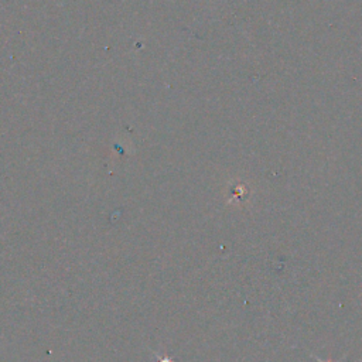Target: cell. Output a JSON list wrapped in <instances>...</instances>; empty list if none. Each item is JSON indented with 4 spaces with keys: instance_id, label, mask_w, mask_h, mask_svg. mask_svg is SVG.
<instances>
[{
    "instance_id": "cell-2",
    "label": "cell",
    "mask_w": 362,
    "mask_h": 362,
    "mask_svg": "<svg viewBox=\"0 0 362 362\" xmlns=\"http://www.w3.org/2000/svg\"><path fill=\"white\" fill-rule=\"evenodd\" d=\"M315 359L318 362H330V361H323V359H320V358H317V356H315Z\"/></svg>"
},
{
    "instance_id": "cell-1",
    "label": "cell",
    "mask_w": 362,
    "mask_h": 362,
    "mask_svg": "<svg viewBox=\"0 0 362 362\" xmlns=\"http://www.w3.org/2000/svg\"><path fill=\"white\" fill-rule=\"evenodd\" d=\"M153 355L157 358V362H174L173 358L167 356V355H158L157 352H153Z\"/></svg>"
}]
</instances>
